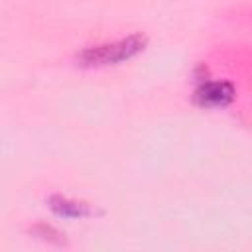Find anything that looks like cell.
I'll return each mask as SVG.
<instances>
[{"label":"cell","instance_id":"cell-2","mask_svg":"<svg viewBox=\"0 0 252 252\" xmlns=\"http://www.w3.org/2000/svg\"><path fill=\"white\" fill-rule=\"evenodd\" d=\"M234 98V87L228 81H209L195 91V100L201 106H224Z\"/></svg>","mask_w":252,"mask_h":252},{"label":"cell","instance_id":"cell-1","mask_svg":"<svg viewBox=\"0 0 252 252\" xmlns=\"http://www.w3.org/2000/svg\"><path fill=\"white\" fill-rule=\"evenodd\" d=\"M146 45V35L142 33H132L124 39L112 41V43H102L96 47H89L77 55V61L85 67H100V65H114L120 61H126L140 53Z\"/></svg>","mask_w":252,"mask_h":252},{"label":"cell","instance_id":"cell-3","mask_svg":"<svg viewBox=\"0 0 252 252\" xmlns=\"http://www.w3.org/2000/svg\"><path fill=\"white\" fill-rule=\"evenodd\" d=\"M49 207H51L57 215H61V217H69V219L89 217V215L94 213L87 203L73 201V199H65V197H59V195L49 197Z\"/></svg>","mask_w":252,"mask_h":252}]
</instances>
